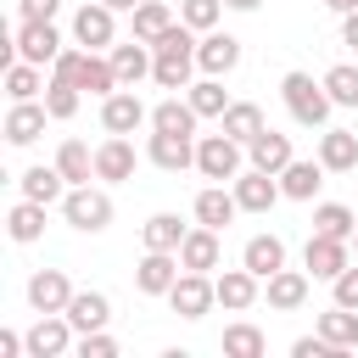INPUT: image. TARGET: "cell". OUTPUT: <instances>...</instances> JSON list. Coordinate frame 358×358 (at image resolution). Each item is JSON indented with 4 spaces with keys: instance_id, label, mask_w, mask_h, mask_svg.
<instances>
[{
    "instance_id": "obj_13",
    "label": "cell",
    "mask_w": 358,
    "mask_h": 358,
    "mask_svg": "<svg viewBox=\"0 0 358 358\" xmlns=\"http://www.w3.org/2000/svg\"><path fill=\"white\" fill-rule=\"evenodd\" d=\"M179 274H185L179 252H151V246H145V257L134 263V291H140V296H168Z\"/></svg>"
},
{
    "instance_id": "obj_10",
    "label": "cell",
    "mask_w": 358,
    "mask_h": 358,
    "mask_svg": "<svg viewBox=\"0 0 358 358\" xmlns=\"http://www.w3.org/2000/svg\"><path fill=\"white\" fill-rule=\"evenodd\" d=\"M101 129L106 134H134V129H151V106L134 95V90H112L101 101Z\"/></svg>"
},
{
    "instance_id": "obj_39",
    "label": "cell",
    "mask_w": 358,
    "mask_h": 358,
    "mask_svg": "<svg viewBox=\"0 0 358 358\" xmlns=\"http://www.w3.org/2000/svg\"><path fill=\"white\" fill-rule=\"evenodd\" d=\"M45 84H50V78H45L39 62H11V67H6V95H11V101H39Z\"/></svg>"
},
{
    "instance_id": "obj_18",
    "label": "cell",
    "mask_w": 358,
    "mask_h": 358,
    "mask_svg": "<svg viewBox=\"0 0 358 358\" xmlns=\"http://www.w3.org/2000/svg\"><path fill=\"white\" fill-rule=\"evenodd\" d=\"M347 263H352V241H336V235H308V246H302V268H308L313 280H336Z\"/></svg>"
},
{
    "instance_id": "obj_52",
    "label": "cell",
    "mask_w": 358,
    "mask_h": 358,
    "mask_svg": "<svg viewBox=\"0 0 358 358\" xmlns=\"http://www.w3.org/2000/svg\"><path fill=\"white\" fill-rule=\"evenodd\" d=\"M352 252H358V229H352Z\"/></svg>"
},
{
    "instance_id": "obj_22",
    "label": "cell",
    "mask_w": 358,
    "mask_h": 358,
    "mask_svg": "<svg viewBox=\"0 0 358 358\" xmlns=\"http://www.w3.org/2000/svg\"><path fill=\"white\" fill-rule=\"evenodd\" d=\"M313 157L330 168V173H358V134L352 129H319V140H313Z\"/></svg>"
},
{
    "instance_id": "obj_23",
    "label": "cell",
    "mask_w": 358,
    "mask_h": 358,
    "mask_svg": "<svg viewBox=\"0 0 358 358\" xmlns=\"http://www.w3.org/2000/svg\"><path fill=\"white\" fill-rule=\"evenodd\" d=\"M106 56H112V67H117V84H123V90H140V84L151 78V67H157V50H151L145 39H129V45H112Z\"/></svg>"
},
{
    "instance_id": "obj_9",
    "label": "cell",
    "mask_w": 358,
    "mask_h": 358,
    "mask_svg": "<svg viewBox=\"0 0 358 358\" xmlns=\"http://www.w3.org/2000/svg\"><path fill=\"white\" fill-rule=\"evenodd\" d=\"M73 341H78V330L67 313H39L28 324V358H67Z\"/></svg>"
},
{
    "instance_id": "obj_46",
    "label": "cell",
    "mask_w": 358,
    "mask_h": 358,
    "mask_svg": "<svg viewBox=\"0 0 358 358\" xmlns=\"http://www.w3.org/2000/svg\"><path fill=\"white\" fill-rule=\"evenodd\" d=\"M291 358H347V352H336V347L313 330V336H296V341H291Z\"/></svg>"
},
{
    "instance_id": "obj_26",
    "label": "cell",
    "mask_w": 358,
    "mask_h": 358,
    "mask_svg": "<svg viewBox=\"0 0 358 358\" xmlns=\"http://www.w3.org/2000/svg\"><path fill=\"white\" fill-rule=\"evenodd\" d=\"M285 257H291V252H285V241H280L274 229H257V235H252V241L241 246V263H246V268H252L257 280L280 274V268H285Z\"/></svg>"
},
{
    "instance_id": "obj_1",
    "label": "cell",
    "mask_w": 358,
    "mask_h": 358,
    "mask_svg": "<svg viewBox=\"0 0 358 358\" xmlns=\"http://www.w3.org/2000/svg\"><path fill=\"white\" fill-rule=\"evenodd\" d=\"M196 39H201V34H196L190 22H173V28L151 45V50H157V67H151V84H157V90H190V84H196V73H201V67H196Z\"/></svg>"
},
{
    "instance_id": "obj_50",
    "label": "cell",
    "mask_w": 358,
    "mask_h": 358,
    "mask_svg": "<svg viewBox=\"0 0 358 358\" xmlns=\"http://www.w3.org/2000/svg\"><path fill=\"white\" fill-rule=\"evenodd\" d=\"M224 6H229V11H257L263 0H224Z\"/></svg>"
},
{
    "instance_id": "obj_16",
    "label": "cell",
    "mask_w": 358,
    "mask_h": 358,
    "mask_svg": "<svg viewBox=\"0 0 358 358\" xmlns=\"http://www.w3.org/2000/svg\"><path fill=\"white\" fill-rule=\"evenodd\" d=\"M196 67L213 73V78H229V73L241 67V39L224 34V28H207V34L196 39Z\"/></svg>"
},
{
    "instance_id": "obj_32",
    "label": "cell",
    "mask_w": 358,
    "mask_h": 358,
    "mask_svg": "<svg viewBox=\"0 0 358 358\" xmlns=\"http://www.w3.org/2000/svg\"><path fill=\"white\" fill-rule=\"evenodd\" d=\"M45 213H50L45 201H28V196L11 201V213H6V235H11L17 246H34V241L45 235Z\"/></svg>"
},
{
    "instance_id": "obj_33",
    "label": "cell",
    "mask_w": 358,
    "mask_h": 358,
    "mask_svg": "<svg viewBox=\"0 0 358 358\" xmlns=\"http://www.w3.org/2000/svg\"><path fill=\"white\" fill-rule=\"evenodd\" d=\"M196 123H201V112L190 101H179V90L151 106V129H162V134H196Z\"/></svg>"
},
{
    "instance_id": "obj_40",
    "label": "cell",
    "mask_w": 358,
    "mask_h": 358,
    "mask_svg": "<svg viewBox=\"0 0 358 358\" xmlns=\"http://www.w3.org/2000/svg\"><path fill=\"white\" fill-rule=\"evenodd\" d=\"M185 101H190L201 117H224V112H229V90H224V78H213V73H201V78L185 90Z\"/></svg>"
},
{
    "instance_id": "obj_38",
    "label": "cell",
    "mask_w": 358,
    "mask_h": 358,
    "mask_svg": "<svg viewBox=\"0 0 358 358\" xmlns=\"http://www.w3.org/2000/svg\"><path fill=\"white\" fill-rule=\"evenodd\" d=\"M358 229V213L347 201H313V235H336V241H352Z\"/></svg>"
},
{
    "instance_id": "obj_44",
    "label": "cell",
    "mask_w": 358,
    "mask_h": 358,
    "mask_svg": "<svg viewBox=\"0 0 358 358\" xmlns=\"http://www.w3.org/2000/svg\"><path fill=\"white\" fill-rule=\"evenodd\" d=\"M73 358H117V336H106V330H84V336L73 341Z\"/></svg>"
},
{
    "instance_id": "obj_41",
    "label": "cell",
    "mask_w": 358,
    "mask_h": 358,
    "mask_svg": "<svg viewBox=\"0 0 358 358\" xmlns=\"http://www.w3.org/2000/svg\"><path fill=\"white\" fill-rule=\"evenodd\" d=\"M324 90H330L336 106H358V67H352V62H336V67L324 73Z\"/></svg>"
},
{
    "instance_id": "obj_14",
    "label": "cell",
    "mask_w": 358,
    "mask_h": 358,
    "mask_svg": "<svg viewBox=\"0 0 358 358\" xmlns=\"http://www.w3.org/2000/svg\"><path fill=\"white\" fill-rule=\"evenodd\" d=\"M22 291H28V308H34V313H67V302H73L67 268H34Z\"/></svg>"
},
{
    "instance_id": "obj_12",
    "label": "cell",
    "mask_w": 358,
    "mask_h": 358,
    "mask_svg": "<svg viewBox=\"0 0 358 358\" xmlns=\"http://www.w3.org/2000/svg\"><path fill=\"white\" fill-rule=\"evenodd\" d=\"M134 168H140V151L129 134H106L95 145V179L101 185H123V179H134Z\"/></svg>"
},
{
    "instance_id": "obj_21",
    "label": "cell",
    "mask_w": 358,
    "mask_h": 358,
    "mask_svg": "<svg viewBox=\"0 0 358 358\" xmlns=\"http://www.w3.org/2000/svg\"><path fill=\"white\" fill-rule=\"evenodd\" d=\"M190 213H196V224H207V229H229L235 218H241V201H235V190L229 185H207V190H196V201H190Z\"/></svg>"
},
{
    "instance_id": "obj_35",
    "label": "cell",
    "mask_w": 358,
    "mask_h": 358,
    "mask_svg": "<svg viewBox=\"0 0 358 358\" xmlns=\"http://www.w3.org/2000/svg\"><path fill=\"white\" fill-rule=\"evenodd\" d=\"M56 168H62V179H67V185H90V179H95V151H90L84 140H73V134H67V140L56 145Z\"/></svg>"
},
{
    "instance_id": "obj_17",
    "label": "cell",
    "mask_w": 358,
    "mask_h": 358,
    "mask_svg": "<svg viewBox=\"0 0 358 358\" xmlns=\"http://www.w3.org/2000/svg\"><path fill=\"white\" fill-rule=\"evenodd\" d=\"M179 263L196 268V274H218V268H224V229L190 224V235H185V246H179Z\"/></svg>"
},
{
    "instance_id": "obj_31",
    "label": "cell",
    "mask_w": 358,
    "mask_h": 358,
    "mask_svg": "<svg viewBox=\"0 0 358 358\" xmlns=\"http://www.w3.org/2000/svg\"><path fill=\"white\" fill-rule=\"evenodd\" d=\"M78 90H84V95H95V101H106L112 90H123V84H117V67H112V56H106V50H84Z\"/></svg>"
},
{
    "instance_id": "obj_49",
    "label": "cell",
    "mask_w": 358,
    "mask_h": 358,
    "mask_svg": "<svg viewBox=\"0 0 358 358\" xmlns=\"http://www.w3.org/2000/svg\"><path fill=\"white\" fill-rule=\"evenodd\" d=\"M324 11H336V17H347V11H358V0H324Z\"/></svg>"
},
{
    "instance_id": "obj_8",
    "label": "cell",
    "mask_w": 358,
    "mask_h": 358,
    "mask_svg": "<svg viewBox=\"0 0 358 358\" xmlns=\"http://www.w3.org/2000/svg\"><path fill=\"white\" fill-rule=\"evenodd\" d=\"M168 308H173L179 319H207V313L218 308V285H213V274L185 268V274L173 280V291H168Z\"/></svg>"
},
{
    "instance_id": "obj_4",
    "label": "cell",
    "mask_w": 358,
    "mask_h": 358,
    "mask_svg": "<svg viewBox=\"0 0 358 358\" xmlns=\"http://www.w3.org/2000/svg\"><path fill=\"white\" fill-rule=\"evenodd\" d=\"M241 168H246V145H241V140H229L224 129H218V134H196V173H201V179L229 185Z\"/></svg>"
},
{
    "instance_id": "obj_7",
    "label": "cell",
    "mask_w": 358,
    "mask_h": 358,
    "mask_svg": "<svg viewBox=\"0 0 358 358\" xmlns=\"http://www.w3.org/2000/svg\"><path fill=\"white\" fill-rule=\"evenodd\" d=\"M229 190H235V201H241V213H274L280 201H285V190H280V173H263V168H241L235 179H229Z\"/></svg>"
},
{
    "instance_id": "obj_37",
    "label": "cell",
    "mask_w": 358,
    "mask_h": 358,
    "mask_svg": "<svg viewBox=\"0 0 358 358\" xmlns=\"http://www.w3.org/2000/svg\"><path fill=\"white\" fill-rule=\"evenodd\" d=\"M218 129H224L229 140H241V145H246V140H252V134H263L268 123H263V106H257V101H229V112L218 117Z\"/></svg>"
},
{
    "instance_id": "obj_19",
    "label": "cell",
    "mask_w": 358,
    "mask_h": 358,
    "mask_svg": "<svg viewBox=\"0 0 358 358\" xmlns=\"http://www.w3.org/2000/svg\"><path fill=\"white\" fill-rule=\"evenodd\" d=\"M213 285H218V308H224V313H246V308H257V296H263V280H257L246 263H241V268H218Z\"/></svg>"
},
{
    "instance_id": "obj_28",
    "label": "cell",
    "mask_w": 358,
    "mask_h": 358,
    "mask_svg": "<svg viewBox=\"0 0 358 358\" xmlns=\"http://www.w3.org/2000/svg\"><path fill=\"white\" fill-rule=\"evenodd\" d=\"M336 352H358V308H341V302H330L324 313H319V324H313Z\"/></svg>"
},
{
    "instance_id": "obj_45",
    "label": "cell",
    "mask_w": 358,
    "mask_h": 358,
    "mask_svg": "<svg viewBox=\"0 0 358 358\" xmlns=\"http://www.w3.org/2000/svg\"><path fill=\"white\" fill-rule=\"evenodd\" d=\"M330 302H341V308H358V263H347V268L330 280Z\"/></svg>"
},
{
    "instance_id": "obj_42",
    "label": "cell",
    "mask_w": 358,
    "mask_h": 358,
    "mask_svg": "<svg viewBox=\"0 0 358 358\" xmlns=\"http://www.w3.org/2000/svg\"><path fill=\"white\" fill-rule=\"evenodd\" d=\"M45 106H50L56 123H67V117L84 106V90H78V84H45Z\"/></svg>"
},
{
    "instance_id": "obj_34",
    "label": "cell",
    "mask_w": 358,
    "mask_h": 358,
    "mask_svg": "<svg viewBox=\"0 0 358 358\" xmlns=\"http://www.w3.org/2000/svg\"><path fill=\"white\" fill-rule=\"evenodd\" d=\"M185 235H190V224H179V213H151V218L140 224V241H145L151 252H179Z\"/></svg>"
},
{
    "instance_id": "obj_20",
    "label": "cell",
    "mask_w": 358,
    "mask_h": 358,
    "mask_svg": "<svg viewBox=\"0 0 358 358\" xmlns=\"http://www.w3.org/2000/svg\"><path fill=\"white\" fill-rule=\"evenodd\" d=\"M324 162L319 157H291L285 168H280V190H285V201H313L319 190H324Z\"/></svg>"
},
{
    "instance_id": "obj_2",
    "label": "cell",
    "mask_w": 358,
    "mask_h": 358,
    "mask_svg": "<svg viewBox=\"0 0 358 358\" xmlns=\"http://www.w3.org/2000/svg\"><path fill=\"white\" fill-rule=\"evenodd\" d=\"M280 101H285L291 123H302V129H324V123H330V112H336V101H330V90H324V78L296 73V67L280 78Z\"/></svg>"
},
{
    "instance_id": "obj_3",
    "label": "cell",
    "mask_w": 358,
    "mask_h": 358,
    "mask_svg": "<svg viewBox=\"0 0 358 358\" xmlns=\"http://www.w3.org/2000/svg\"><path fill=\"white\" fill-rule=\"evenodd\" d=\"M112 213H117V207H112V190H106L101 179H95V185H73V190L62 196V218H67L78 235H101V229L112 224Z\"/></svg>"
},
{
    "instance_id": "obj_47",
    "label": "cell",
    "mask_w": 358,
    "mask_h": 358,
    "mask_svg": "<svg viewBox=\"0 0 358 358\" xmlns=\"http://www.w3.org/2000/svg\"><path fill=\"white\" fill-rule=\"evenodd\" d=\"M62 0H17V22H56Z\"/></svg>"
},
{
    "instance_id": "obj_24",
    "label": "cell",
    "mask_w": 358,
    "mask_h": 358,
    "mask_svg": "<svg viewBox=\"0 0 358 358\" xmlns=\"http://www.w3.org/2000/svg\"><path fill=\"white\" fill-rule=\"evenodd\" d=\"M45 123H56L50 106H45V95H39V101H11V112H6V140H11V145H34V140L45 134Z\"/></svg>"
},
{
    "instance_id": "obj_48",
    "label": "cell",
    "mask_w": 358,
    "mask_h": 358,
    "mask_svg": "<svg viewBox=\"0 0 358 358\" xmlns=\"http://www.w3.org/2000/svg\"><path fill=\"white\" fill-rule=\"evenodd\" d=\"M341 45H347V50H358V11H347V17H341Z\"/></svg>"
},
{
    "instance_id": "obj_29",
    "label": "cell",
    "mask_w": 358,
    "mask_h": 358,
    "mask_svg": "<svg viewBox=\"0 0 358 358\" xmlns=\"http://www.w3.org/2000/svg\"><path fill=\"white\" fill-rule=\"evenodd\" d=\"M179 22V11L168 6V0H140L134 11H129V28H134V39H145V45H157L168 28Z\"/></svg>"
},
{
    "instance_id": "obj_43",
    "label": "cell",
    "mask_w": 358,
    "mask_h": 358,
    "mask_svg": "<svg viewBox=\"0 0 358 358\" xmlns=\"http://www.w3.org/2000/svg\"><path fill=\"white\" fill-rule=\"evenodd\" d=\"M218 17H224V0H179V22H190L196 34L218 28Z\"/></svg>"
},
{
    "instance_id": "obj_15",
    "label": "cell",
    "mask_w": 358,
    "mask_h": 358,
    "mask_svg": "<svg viewBox=\"0 0 358 358\" xmlns=\"http://www.w3.org/2000/svg\"><path fill=\"white\" fill-rule=\"evenodd\" d=\"M308 296H313V274L308 268H280V274L263 280V302L274 313H296V308H308Z\"/></svg>"
},
{
    "instance_id": "obj_30",
    "label": "cell",
    "mask_w": 358,
    "mask_h": 358,
    "mask_svg": "<svg viewBox=\"0 0 358 358\" xmlns=\"http://www.w3.org/2000/svg\"><path fill=\"white\" fill-rule=\"evenodd\" d=\"M67 319H73L78 336H84V330H106V324H112V296H106V291H73Z\"/></svg>"
},
{
    "instance_id": "obj_36",
    "label": "cell",
    "mask_w": 358,
    "mask_h": 358,
    "mask_svg": "<svg viewBox=\"0 0 358 358\" xmlns=\"http://www.w3.org/2000/svg\"><path fill=\"white\" fill-rule=\"evenodd\" d=\"M224 358H263L268 352V336L252 324V319H235V324H224Z\"/></svg>"
},
{
    "instance_id": "obj_51",
    "label": "cell",
    "mask_w": 358,
    "mask_h": 358,
    "mask_svg": "<svg viewBox=\"0 0 358 358\" xmlns=\"http://www.w3.org/2000/svg\"><path fill=\"white\" fill-rule=\"evenodd\" d=\"M106 6H112V11H134L140 0H106Z\"/></svg>"
},
{
    "instance_id": "obj_6",
    "label": "cell",
    "mask_w": 358,
    "mask_h": 358,
    "mask_svg": "<svg viewBox=\"0 0 358 358\" xmlns=\"http://www.w3.org/2000/svg\"><path fill=\"white\" fill-rule=\"evenodd\" d=\"M62 50H67V39H62L56 22H17V34H11V62H39V67H50Z\"/></svg>"
},
{
    "instance_id": "obj_11",
    "label": "cell",
    "mask_w": 358,
    "mask_h": 358,
    "mask_svg": "<svg viewBox=\"0 0 358 358\" xmlns=\"http://www.w3.org/2000/svg\"><path fill=\"white\" fill-rule=\"evenodd\" d=\"M145 162L162 168V173L196 168V134H162V129H151V134H145Z\"/></svg>"
},
{
    "instance_id": "obj_25",
    "label": "cell",
    "mask_w": 358,
    "mask_h": 358,
    "mask_svg": "<svg viewBox=\"0 0 358 358\" xmlns=\"http://www.w3.org/2000/svg\"><path fill=\"white\" fill-rule=\"evenodd\" d=\"M17 190H22L28 201H45V207H62V196H67L73 185L62 179V168H56V162H34V168H22V179H17Z\"/></svg>"
},
{
    "instance_id": "obj_5",
    "label": "cell",
    "mask_w": 358,
    "mask_h": 358,
    "mask_svg": "<svg viewBox=\"0 0 358 358\" xmlns=\"http://www.w3.org/2000/svg\"><path fill=\"white\" fill-rule=\"evenodd\" d=\"M73 45H84V50H112V45H117V11H112L106 0H84V6L73 11Z\"/></svg>"
},
{
    "instance_id": "obj_27",
    "label": "cell",
    "mask_w": 358,
    "mask_h": 358,
    "mask_svg": "<svg viewBox=\"0 0 358 358\" xmlns=\"http://www.w3.org/2000/svg\"><path fill=\"white\" fill-rule=\"evenodd\" d=\"M291 157H296V151H291V134H280V129H263V134L246 140V162L263 168V173H280Z\"/></svg>"
}]
</instances>
